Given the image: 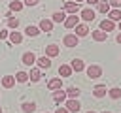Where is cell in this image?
<instances>
[{"label":"cell","instance_id":"6","mask_svg":"<svg viewBox=\"0 0 121 113\" xmlns=\"http://www.w3.org/2000/svg\"><path fill=\"white\" fill-rule=\"evenodd\" d=\"M78 43H79V38L76 34H66L62 38V45H66V47H76Z\"/></svg>","mask_w":121,"mask_h":113},{"label":"cell","instance_id":"21","mask_svg":"<svg viewBox=\"0 0 121 113\" xmlns=\"http://www.w3.org/2000/svg\"><path fill=\"white\" fill-rule=\"evenodd\" d=\"M93 94H95V98H104V96L108 94L106 85H96V87L93 89Z\"/></svg>","mask_w":121,"mask_h":113},{"label":"cell","instance_id":"12","mask_svg":"<svg viewBox=\"0 0 121 113\" xmlns=\"http://www.w3.org/2000/svg\"><path fill=\"white\" fill-rule=\"evenodd\" d=\"M59 53H60V49H59L57 43H49V45H45V56L53 58V56H57Z\"/></svg>","mask_w":121,"mask_h":113},{"label":"cell","instance_id":"7","mask_svg":"<svg viewBox=\"0 0 121 113\" xmlns=\"http://www.w3.org/2000/svg\"><path fill=\"white\" fill-rule=\"evenodd\" d=\"M21 60H23L25 66H34V64H36V55H34L32 51H26V53H23Z\"/></svg>","mask_w":121,"mask_h":113},{"label":"cell","instance_id":"29","mask_svg":"<svg viewBox=\"0 0 121 113\" xmlns=\"http://www.w3.org/2000/svg\"><path fill=\"white\" fill-rule=\"evenodd\" d=\"M15 81L17 83H28V73L26 72H17L15 73Z\"/></svg>","mask_w":121,"mask_h":113},{"label":"cell","instance_id":"4","mask_svg":"<svg viewBox=\"0 0 121 113\" xmlns=\"http://www.w3.org/2000/svg\"><path fill=\"white\" fill-rule=\"evenodd\" d=\"M79 9H81V8H79L78 2H74V0H66L62 11H64V13H79Z\"/></svg>","mask_w":121,"mask_h":113},{"label":"cell","instance_id":"34","mask_svg":"<svg viewBox=\"0 0 121 113\" xmlns=\"http://www.w3.org/2000/svg\"><path fill=\"white\" fill-rule=\"evenodd\" d=\"M9 36V30H0V40H8Z\"/></svg>","mask_w":121,"mask_h":113},{"label":"cell","instance_id":"39","mask_svg":"<svg viewBox=\"0 0 121 113\" xmlns=\"http://www.w3.org/2000/svg\"><path fill=\"white\" fill-rule=\"evenodd\" d=\"M87 113H96V111H93V109H89V111H87Z\"/></svg>","mask_w":121,"mask_h":113},{"label":"cell","instance_id":"24","mask_svg":"<svg viewBox=\"0 0 121 113\" xmlns=\"http://www.w3.org/2000/svg\"><path fill=\"white\" fill-rule=\"evenodd\" d=\"M108 96H110L112 100H119V98H121V89H119V87H112V89H108Z\"/></svg>","mask_w":121,"mask_h":113},{"label":"cell","instance_id":"10","mask_svg":"<svg viewBox=\"0 0 121 113\" xmlns=\"http://www.w3.org/2000/svg\"><path fill=\"white\" fill-rule=\"evenodd\" d=\"M36 66H38L40 70H49V68H51V58L43 55V56L36 58Z\"/></svg>","mask_w":121,"mask_h":113},{"label":"cell","instance_id":"18","mask_svg":"<svg viewBox=\"0 0 121 113\" xmlns=\"http://www.w3.org/2000/svg\"><path fill=\"white\" fill-rule=\"evenodd\" d=\"M98 28H100V30H104V32H110V30H113V28H115V23H113V21H110V19H104V21H100Z\"/></svg>","mask_w":121,"mask_h":113},{"label":"cell","instance_id":"43","mask_svg":"<svg viewBox=\"0 0 121 113\" xmlns=\"http://www.w3.org/2000/svg\"><path fill=\"white\" fill-rule=\"evenodd\" d=\"M0 113H2V105H0Z\"/></svg>","mask_w":121,"mask_h":113},{"label":"cell","instance_id":"13","mask_svg":"<svg viewBox=\"0 0 121 113\" xmlns=\"http://www.w3.org/2000/svg\"><path fill=\"white\" fill-rule=\"evenodd\" d=\"M47 89H49V90H59V89H62V77H53V79H49V81H47Z\"/></svg>","mask_w":121,"mask_h":113},{"label":"cell","instance_id":"9","mask_svg":"<svg viewBox=\"0 0 121 113\" xmlns=\"http://www.w3.org/2000/svg\"><path fill=\"white\" fill-rule=\"evenodd\" d=\"M38 28H40V32L49 34V32L53 30V21H51V19H42V21H40V24H38Z\"/></svg>","mask_w":121,"mask_h":113},{"label":"cell","instance_id":"32","mask_svg":"<svg viewBox=\"0 0 121 113\" xmlns=\"http://www.w3.org/2000/svg\"><path fill=\"white\" fill-rule=\"evenodd\" d=\"M108 4H110V8H117V9H121V0H108Z\"/></svg>","mask_w":121,"mask_h":113},{"label":"cell","instance_id":"37","mask_svg":"<svg viewBox=\"0 0 121 113\" xmlns=\"http://www.w3.org/2000/svg\"><path fill=\"white\" fill-rule=\"evenodd\" d=\"M11 13H13V11H11V9H8V11H6V13H4V15H6V17H8V19H9V17H13V15H11Z\"/></svg>","mask_w":121,"mask_h":113},{"label":"cell","instance_id":"33","mask_svg":"<svg viewBox=\"0 0 121 113\" xmlns=\"http://www.w3.org/2000/svg\"><path fill=\"white\" fill-rule=\"evenodd\" d=\"M23 4H25V6H28V8H30V6H38V4H40V0H25V2H23Z\"/></svg>","mask_w":121,"mask_h":113},{"label":"cell","instance_id":"35","mask_svg":"<svg viewBox=\"0 0 121 113\" xmlns=\"http://www.w3.org/2000/svg\"><path fill=\"white\" fill-rule=\"evenodd\" d=\"M55 113H70V111H68L66 107H60V105H59V107L55 109Z\"/></svg>","mask_w":121,"mask_h":113},{"label":"cell","instance_id":"28","mask_svg":"<svg viewBox=\"0 0 121 113\" xmlns=\"http://www.w3.org/2000/svg\"><path fill=\"white\" fill-rule=\"evenodd\" d=\"M23 8H25V4H23L21 0H11V2H9V9H11V11H21Z\"/></svg>","mask_w":121,"mask_h":113},{"label":"cell","instance_id":"23","mask_svg":"<svg viewBox=\"0 0 121 113\" xmlns=\"http://www.w3.org/2000/svg\"><path fill=\"white\" fill-rule=\"evenodd\" d=\"M25 34H26L28 38H36V36L40 34V28H38V26H34V24H28V26L25 28Z\"/></svg>","mask_w":121,"mask_h":113},{"label":"cell","instance_id":"45","mask_svg":"<svg viewBox=\"0 0 121 113\" xmlns=\"http://www.w3.org/2000/svg\"><path fill=\"white\" fill-rule=\"evenodd\" d=\"M43 113H45V111H43Z\"/></svg>","mask_w":121,"mask_h":113},{"label":"cell","instance_id":"31","mask_svg":"<svg viewBox=\"0 0 121 113\" xmlns=\"http://www.w3.org/2000/svg\"><path fill=\"white\" fill-rule=\"evenodd\" d=\"M17 26H19V19L17 17H9L8 19V28L9 30H17Z\"/></svg>","mask_w":121,"mask_h":113},{"label":"cell","instance_id":"26","mask_svg":"<svg viewBox=\"0 0 121 113\" xmlns=\"http://www.w3.org/2000/svg\"><path fill=\"white\" fill-rule=\"evenodd\" d=\"M64 19H66V13L64 11H55L51 15V21L53 23H64Z\"/></svg>","mask_w":121,"mask_h":113},{"label":"cell","instance_id":"3","mask_svg":"<svg viewBox=\"0 0 121 113\" xmlns=\"http://www.w3.org/2000/svg\"><path fill=\"white\" fill-rule=\"evenodd\" d=\"M79 19H83L85 23H89V21H95V17H96V11L93 9V8H83V9H79Z\"/></svg>","mask_w":121,"mask_h":113},{"label":"cell","instance_id":"14","mask_svg":"<svg viewBox=\"0 0 121 113\" xmlns=\"http://www.w3.org/2000/svg\"><path fill=\"white\" fill-rule=\"evenodd\" d=\"M91 38L95 40V41H106L108 40V32H104V30H93V34H91Z\"/></svg>","mask_w":121,"mask_h":113},{"label":"cell","instance_id":"20","mask_svg":"<svg viewBox=\"0 0 121 113\" xmlns=\"http://www.w3.org/2000/svg\"><path fill=\"white\" fill-rule=\"evenodd\" d=\"M74 72H72V68H70V64H60L59 66V77H70Z\"/></svg>","mask_w":121,"mask_h":113},{"label":"cell","instance_id":"41","mask_svg":"<svg viewBox=\"0 0 121 113\" xmlns=\"http://www.w3.org/2000/svg\"><path fill=\"white\" fill-rule=\"evenodd\" d=\"M119 30H121V21H119Z\"/></svg>","mask_w":121,"mask_h":113},{"label":"cell","instance_id":"2","mask_svg":"<svg viewBox=\"0 0 121 113\" xmlns=\"http://www.w3.org/2000/svg\"><path fill=\"white\" fill-rule=\"evenodd\" d=\"M64 107H66L70 113H78V111L81 109V104H79V100H78V98H66Z\"/></svg>","mask_w":121,"mask_h":113},{"label":"cell","instance_id":"19","mask_svg":"<svg viewBox=\"0 0 121 113\" xmlns=\"http://www.w3.org/2000/svg\"><path fill=\"white\" fill-rule=\"evenodd\" d=\"M74 28H76V32H74V34H76L78 38H83V36H87V34H89V26H87V24H81V23H79V24H76Z\"/></svg>","mask_w":121,"mask_h":113},{"label":"cell","instance_id":"11","mask_svg":"<svg viewBox=\"0 0 121 113\" xmlns=\"http://www.w3.org/2000/svg\"><path fill=\"white\" fill-rule=\"evenodd\" d=\"M8 40H9L13 45H19V43L23 41V34H21L19 30H9V36H8Z\"/></svg>","mask_w":121,"mask_h":113},{"label":"cell","instance_id":"8","mask_svg":"<svg viewBox=\"0 0 121 113\" xmlns=\"http://www.w3.org/2000/svg\"><path fill=\"white\" fill-rule=\"evenodd\" d=\"M66 98H68V96H66V90H62V89L53 90V102H55V104H59V105H60V104H64V102H66Z\"/></svg>","mask_w":121,"mask_h":113},{"label":"cell","instance_id":"16","mask_svg":"<svg viewBox=\"0 0 121 113\" xmlns=\"http://www.w3.org/2000/svg\"><path fill=\"white\" fill-rule=\"evenodd\" d=\"M42 79V70L36 66V68H32L30 70V73H28V81H32V83H38Z\"/></svg>","mask_w":121,"mask_h":113},{"label":"cell","instance_id":"36","mask_svg":"<svg viewBox=\"0 0 121 113\" xmlns=\"http://www.w3.org/2000/svg\"><path fill=\"white\" fill-rule=\"evenodd\" d=\"M85 2H87V4H89V6H96V4H98V2H100V0H85Z\"/></svg>","mask_w":121,"mask_h":113},{"label":"cell","instance_id":"27","mask_svg":"<svg viewBox=\"0 0 121 113\" xmlns=\"http://www.w3.org/2000/svg\"><path fill=\"white\" fill-rule=\"evenodd\" d=\"M36 107H38V105H36L34 102H25V104L21 105V109H23L25 113H34V111H36Z\"/></svg>","mask_w":121,"mask_h":113},{"label":"cell","instance_id":"22","mask_svg":"<svg viewBox=\"0 0 121 113\" xmlns=\"http://www.w3.org/2000/svg\"><path fill=\"white\" fill-rule=\"evenodd\" d=\"M108 19L110 21H121V9H117V8H112L110 11H108Z\"/></svg>","mask_w":121,"mask_h":113},{"label":"cell","instance_id":"42","mask_svg":"<svg viewBox=\"0 0 121 113\" xmlns=\"http://www.w3.org/2000/svg\"><path fill=\"white\" fill-rule=\"evenodd\" d=\"M102 113H112V111H102Z\"/></svg>","mask_w":121,"mask_h":113},{"label":"cell","instance_id":"30","mask_svg":"<svg viewBox=\"0 0 121 113\" xmlns=\"http://www.w3.org/2000/svg\"><path fill=\"white\" fill-rule=\"evenodd\" d=\"M79 94H81V90L78 87H68V90H66V96L68 98H78Z\"/></svg>","mask_w":121,"mask_h":113},{"label":"cell","instance_id":"40","mask_svg":"<svg viewBox=\"0 0 121 113\" xmlns=\"http://www.w3.org/2000/svg\"><path fill=\"white\" fill-rule=\"evenodd\" d=\"M74 2H78V4H79V2H83V0H74Z\"/></svg>","mask_w":121,"mask_h":113},{"label":"cell","instance_id":"25","mask_svg":"<svg viewBox=\"0 0 121 113\" xmlns=\"http://www.w3.org/2000/svg\"><path fill=\"white\" fill-rule=\"evenodd\" d=\"M96 9L100 11V13H108L112 8H110V4H108V0H100L98 4H96Z\"/></svg>","mask_w":121,"mask_h":113},{"label":"cell","instance_id":"38","mask_svg":"<svg viewBox=\"0 0 121 113\" xmlns=\"http://www.w3.org/2000/svg\"><path fill=\"white\" fill-rule=\"evenodd\" d=\"M115 41H117V43H121V32H119V34L115 36Z\"/></svg>","mask_w":121,"mask_h":113},{"label":"cell","instance_id":"44","mask_svg":"<svg viewBox=\"0 0 121 113\" xmlns=\"http://www.w3.org/2000/svg\"><path fill=\"white\" fill-rule=\"evenodd\" d=\"M0 17H2V15H0Z\"/></svg>","mask_w":121,"mask_h":113},{"label":"cell","instance_id":"5","mask_svg":"<svg viewBox=\"0 0 121 113\" xmlns=\"http://www.w3.org/2000/svg\"><path fill=\"white\" fill-rule=\"evenodd\" d=\"M66 28H74L76 24H79V15H76V13H70V15H66V19H64V23H62Z\"/></svg>","mask_w":121,"mask_h":113},{"label":"cell","instance_id":"15","mask_svg":"<svg viewBox=\"0 0 121 113\" xmlns=\"http://www.w3.org/2000/svg\"><path fill=\"white\" fill-rule=\"evenodd\" d=\"M70 68H72V72H83L85 70V62L81 58H74L70 62Z\"/></svg>","mask_w":121,"mask_h":113},{"label":"cell","instance_id":"17","mask_svg":"<svg viewBox=\"0 0 121 113\" xmlns=\"http://www.w3.org/2000/svg\"><path fill=\"white\" fill-rule=\"evenodd\" d=\"M15 83H17V81H15V75H4V77H2V87H4V89H13Z\"/></svg>","mask_w":121,"mask_h":113},{"label":"cell","instance_id":"1","mask_svg":"<svg viewBox=\"0 0 121 113\" xmlns=\"http://www.w3.org/2000/svg\"><path fill=\"white\" fill-rule=\"evenodd\" d=\"M85 73H87V77H91V79H98V77L102 75V68H100L98 64H91V66H85Z\"/></svg>","mask_w":121,"mask_h":113}]
</instances>
